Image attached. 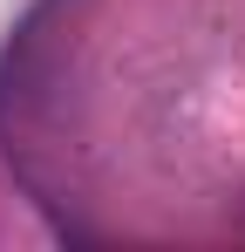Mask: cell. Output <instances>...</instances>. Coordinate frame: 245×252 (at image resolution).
<instances>
[]
</instances>
